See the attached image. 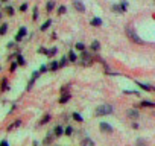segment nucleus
<instances>
[{
	"label": "nucleus",
	"instance_id": "obj_35",
	"mask_svg": "<svg viewBox=\"0 0 155 146\" xmlns=\"http://www.w3.org/2000/svg\"><path fill=\"white\" fill-rule=\"evenodd\" d=\"M120 6H122V11L125 12V11H126V6H128V5H126V2H122V5H120Z\"/></svg>",
	"mask_w": 155,
	"mask_h": 146
},
{
	"label": "nucleus",
	"instance_id": "obj_30",
	"mask_svg": "<svg viewBox=\"0 0 155 146\" xmlns=\"http://www.w3.org/2000/svg\"><path fill=\"white\" fill-rule=\"evenodd\" d=\"M67 61H68V58H65V56L61 58V61H59V67H64V65L67 64Z\"/></svg>",
	"mask_w": 155,
	"mask_h": 146
},
{
	"label": "nucleus",
	"instance_id": "obj_1",
	"mask_svg": "<svg viewBox=\"0 0 155 146\" xmlns=\"http://www.w3.org/2000/svg\"><path fill=\"white\" fill-rule=\"evenodd\" d=\"M113 113V107L111 105H99L96 110H94V116H107V114H111Z\"/></svg>",
	"mask_w": 155,
	"mask_h": 146
},
{
	"label": "nucleus",
	"instance_id": "obj_42",
	"mask_svg": "<svg viewBox=\"0 0 155 146\" xmlns=\"http://www.w3.org/2000/svg\"><path fill=\"white\" fill-rule=\"evenodd\" d=\"M3 2H6V0H3Z\"/></svg>",
	"mask_w": 155,
	"mask_h": 146
},
{
	"label": "nucleus",
	"instance_id": "obj_29",
	"mask_svg": "<svg viewBox=\"0 0 155 146\" xmlns=\"http://www.w3.org/2000/svg\"><path fill=\"white\" fill-rule=\"evenodd\" d=\"M5 11H6V14H8V15H12V14H14V8H12V6H6V9H5Z\"/></svg>",
	"mask_w": 155,
	"mask_h": 146
},
{
	"label": "nucleus",
	"instance_id": "obj_2",
	"mask_svg": "<svg viewBox=\"0 0 155 146\" xmlns=\"http://www.w3.org/2000/svg\"><path fill=\"white\" fill-rule=\"evenodd\" d=\"M81 59H82V61H81V64H82V65H85V67L91 65V64H93V61H94V58H93V56H91L88 52H85V50L82 52V56H81Z\"/></svg>",
	"mask_w": 155,
	"mask_h": 146
},
{
	"label": "nucleus",
	"instance_id": "obj_19",
	"mask_svg": "<svg viewBox=\"0 0 155 146\" xmlns=\"http://www.w3.org/2000/svg\"><path fill=\"white\" fill-rule=\"evenodd\" d=\"M76 58H78V56H76V53H74V52H70V53H68V61L74 62V61H76Z\"/></svg>",
	"mask_w": 155,
	"mask_h": 146
},
{
	"label": "nucleus",
	"instance_id": "obj_25",
	"mask_svg": "<svg viewBox=\"0 0 155 146\" xmlns=\"http://www.w3.org/2000/svg\"><path fill=\"white\" fill-rule=\"evenodd\" d=\"M81 143H82V144H88V146H93V144H94V143H93V140H90V138H84Z\"/></svg>",
	"mask_w": 155,
	"mask_h": 146
},
{
	"label": "nucleus",
	"instance_id": "obj_16",
	"mask_svg": "<svg viewBox=\"0 0 155 146\" xmlns=\"http://www.w3.org/2000/svg\"><path fill=\"white\" fill-rule=\"evenodd\" d=\"M113 11H114L116 14H120V12H123V11H122V6H120V5H113Z\"/></svg>",
	"mask_w": 155,
	"mask_h": 146
},
{
	"label": "nucleus",
	"instance_id": "obj_28",
	"mask_svg": "<svg viewBox=\"0 0 155 146\" xmlns=\"http://www.w3.org/2000/svg\"><path fill=\"white\" fill-rule=\"evenodd\" d=\"M49 120H50V116L47 114V116H44V117L41 119V122H40V125H44V123H47Z\"/></svg>",
	"mask_w": 155,
	"mask_h": 146
},
{
	"label": "nucleus",
	"instance_id": "obj_5",
	"mask_svg": "<svg viewBox=\"0 0 155 146\" xmlns=\"http://www.w3.org/2000/svg\"><path fill=\"white\" fill-rule=\"evenodd\" d=\"M99 128H101V131H102V132H113V126H111V125H108V123H105V122H101Z\"/></svg>",
	"mask_w": 155,
	"mask_h": 146
},
{
	"label": "nucleus",
	"instance_id": "obj_6",
	"mask_svg": "<svg viewBox=\"0 0 155 146\" xmlns=\"http://www.w3.org/2000/svg\"><path fill=\"white\" fill-rule=\"evenodd\" d=\"M25 35H26V28H20V31H18V34L15 35V41H21Z\"/></svg>",
	"mask_w": 155,
	"mask_h": 146
},
{
	"label": "nucleus",
	"instance_id": "obj_36",
	"mask_svg": "<svg viewBox=\"0 0 155 146\" xmlns=\"http://www.w3.org/2000/svg\"><path fill=\"white\" fill-rule=\"evenodd\" d=\"M38 52H40V53H44V55H46V53H47V49H44V47H40V49H38Z\"/></svg>",
	"mask_w": 155,
	"mask_h": 146
},
{
	"label": "nucleus",
	"instance_id": "obj_11",
	"mask_svg": "<svg viewBox=\"0 0 155 146\" xmlns=\"http://www.w3.org/2000/svg\"><path fill=\"white\" fill-rule=\"evenodd\" d=\"M53 8H55V2H53V0H49V2H47V5H46V9H47V12L53 11Z\"/></svg>",
	"mask_w": 155,
	"mask_h": 146
},
{
	"label": "nucleus",
	"instance_id": "obj_34",
	"mask_svg": "<svg viewBox=\"0 0 155 146\" xmlns=\"http://www.w3.org/2000/svg\"><path fill=\"white\" fill-rule=\"evenodd\" d=\"M26 9H28V5H26V3H23V5L20 6V11H21V12H25Z\"/></svg>",
	"mask_w": 155,
	"mask_h": 146
},
{
	"label": "nucleus",
	"instance_id": "obj_39",
	"mask_svg": "<svg viewBox=\"0 0 155 146\" xmlns=\"http://www.w3.org/2000/svg\"><path fill=\"white\" fill-rule=\"evenodd\" d=\"M126 95H134V96H138V93L137 91H125Z\"/></svg>",
	"mask_w": 155,
	"mask_h": 146
},
{
	"label": "nucleus",
	"instance_id": "obj_3",
	"mask_svg": "<svg viewBox=\"0 0 155 146\" xmlns=\"http://www.w3.org/2000/svg\"><path fill=\"white\" fill-rule=\"evenodd\" d=\"M126 34H128V38H129L131 41H134V43H137V44H143V40H141L134 31H131V28H126Z\"/></svg>",
	"mask_w": 155,
	"mask_h": 146
},
{
	"label": "nucleus",
	"instance_id": "obj_14",
	"mask_svg": "<svg viewBox=\"0 0 155 146\" xmlns=\"http://www.w3.org/2000/svg\"><path fill=\"white\" fill-rule=\"evenodd\" d=\"M91 49H93L94 52H97V50L101 49V43H99V41H93V43H91Z\"/></svg>",
	"mask_w": 155,
	"mask_h": 146
},
{
	"label": "nucleus",
	"instance_id": "obj_10",
	"mask_svg": "<svg viewBox=\"0 0 155 146\" xmlns=\"http://www.w3.org/2000/svg\"><path fill=\"white\" fill-rule=\"evenodd\" d=\"M20 125H21V120H15V122H14L12 125H9V126H8V131H12V129H15V128H18Z\"/></svg>",
	"mask_w": 155,
	"mask_h": 146
},
{
	"label": "nucleus",
	"instance_id": "obj_18",
	"mask_svg": "<svg viewBox=\"0 0 155 146\" xmlns=\"http://www.w3.org/2000/svg\"><path fill=\"white\" fill-rule=\"evenodd\" d=\"M17 62H18V65H25L26 64V61H25V58L21 55H17Z\"/></svg>",
	"mask_w": 155,
	"mask_h": 146
},
{
	"label": "nucleus",
	"instance_id": "obj_26",
	"mask_svg": "<svg viewBox=\"0 0 155 146\" xmlns=\"http://www.w3.org/2000/svg\"><path fill=\"white\" fill-rule=\"evenodd\" d=\"M71 117H73L76 122H82V117H81L79 114H78V113H73V116H71Z\"/></svg>",
	"mask_w": 155,
	"mask_h": 146
},
{
	"label": "nucleus",
	"instance_id": "obj_31",
	"mask_svg": "<svg viewBox=\"0 0 155 146\" xmlns=\"http://www.w3.org/2000/svg\"><path fill=\"white\" fill-rule=\"evenodd\" d=\"M65 11H67L65 6H59V8H58V14H65Z\"/></svg>",
	"mask_w": 155,
	"mask_h": 146
},
{
	"label": "nucleus",
	"instance_id": "obj_15",
	"mask_svg": "<svg viewBox=\"0 0 155 146\" xmlns=\"http://www.w3.org/2000/svg\"><path fill=\"white\" fill-rule=\"evenodd\" d=\"M0 88H2L3 91H5V90H9V87H8V79H2V87H0Z\"/></svg>",
	"mask_w": 155,
	"mask_h": 146
},
{
	"label": "nucleus",
	"instance_id": "obj_33",
	"mask_svg": "<svg viewBox=\"0 0 155 146\" xmlns=\"http://www.w3.org/2000/svg\"><path fill=\"white\" fill-rule=\"evenodd\" d=\"M32 18H34V20H37V18H38V9H37V8L34 9V15H32Z\"/></svg>",
	"mask_w": 155,
	"mask_h": 146
},
{
	"label": "nucleus",
	"instance_id": "obj_38",
	"mask_svg": "<svg viewBox=\"0 0 155 146\" xmlns=\"http://www.w3.org/2000/svg\"><path fill=\"white\" fill-rule=\"evenodd\" d=\"M47 68H49V67H47V65H41V68H40V71H41V73H43V71H46V70H47Z\"/></svg>",
	"mask_w": 155,
	"mask_h": 146
},
{
	"label": "nucleus",
	"instance_id": "obj_7",
	"mask_svg": "<svg viewBox=\"0 0 155 146\" xmlns=\"http://www.w3.org/2000/svg\"><path fill=\"white\" fill-rule=\"evenodd\" d=\"M138 116H140V114H138V111H137V110H132V108H131V110H128V117H129V119L137 120V119H138Z\"/></svg>",
	"mask_w": 155,
	"mask_h": 146
},
{
	"label": "nucleus",
	"instance_id": "obj_17",
	"mask_svg": "<svg viewBox=\"0 0 155 146\" xmlns=\"http://www.w3.org/2000/svg\"><path fill=\"white\" fill-rule=\"evenodd\" d=\"M102 25V20L101 18H93L91 20V26H101Z\"/></svg>",
	"mask_w": 155,
	"mask_h": 146
},
{
	"label": "nucleus",
	"instance_id": "obj_13",
	"mask_svg": "<svg viewBox=\"0 0 155 146\" xmlns=\"http://www.w3.org/2000/svg\"><path fill=\"white\" fill-rule=\"evenodd\" d=\"M62 134H64V129H62L61 126H56V128H55V134H53V135H55V137H59V135H62Z\"/></svg>",
	"mask_w": 155,
	"mask_h": 146
},
{
	"label": "nucleus",
	"instance_id": "obj_9",
	"mask_svg": "<svg viewBox=\"0 0 155 146\" xmlns=\"http://www.w3.org/2000/svg\"><path fill=\"white\" fill-rule=\"evenodd\" d=\"M58 68H59V62H58V61H52L50 65H49V70L55 71V70H58Z\"/></svg>",
	"mask_w": 155,
	"mask_h": 146
},
{
	"label": "nucleus",
	"instance_id": "obj_12",
	"mask_svg": "<svg viewBox=\"0 0 155 146\" xmlns=\"http://www.w3.org/2000/svg\"><path fill=\"white\" fill-rule=\"evenodd\" d=\"M137 85L140 87V88H143V90H147V91H150V90H153L150 85H147V84H141V82H137Z\"/></svg>",
	"mask_w": 155,
	"mask_h": 146
},
{
	"label": "nucleus",
	"instance_id": "obj_23",
	"mask_svg": "<svg viewBox=\"0 0 155 146\" xmlns=\"http://www.w3.org/2000/svg\"><path fill=\"white\" fill-rule=\"evenodd\" d=\"M56 52H58V50H56V47H53V49L47 50V53H46V55H47V56H53V55H56Z\"/></svg>",
	"mask_w": 155,
	"mask_h": 146
},
{
	"label": "nucleus",
	"instance_id": "obj_8",
	"mask_svg": "<svg viewBox=\"0 0 155 146\" xmlns=\"http://www.w3.org/2000/svg\"><path fill=\"white\" fill-rule=\"evenodd\" d=\"M70 98H71V96H70L68 93H62V96L59 98V104H65V102H68Z\"/></svg>",
	"mask_w": 155,
	"mask_h": 146
},
{
	"label": "nucleus",
	"instance_id": "obj_21",
	"mask_svg": "<svg viewBox=\"0 0 155 146\" xmlns=\"http://www.w3.org/2000/svg\"><path fill=\"white\" fill-rule=\"evenodd\" d=\"M140 105H141V107H152V108H155V104H152V102H147V101H143Z\"/></svg>",
	"mask_w": 155,
	"mask_h": 146
},
{
	"label": "nucleus",
	"instance_id": "obj_27",
	"mask_svg": "<svg viewBox=\"0 0 155 146\" xmlns=\"http://www.w3.org/2000/svg\"><path fill=\"white\" fill-rule=\"evenodd\" d=\"M50 25H52V20H47V22H46V23H44V25L41 26V31H46V29H47V28H49Z\"/></svg>",
	"mask_w": 155,
	"mask_h": 146
},
{
	"label": "nucleus",
	"instance_id": "obj_4",
	"mask_svg": "<svg viewBox=\"0 0 155 146\" xmlns=\"http://www.w3.org/2000/svg\"><path fill=\"white\" fill-rule=\"evenodd\" d=\"M73 8L78 11V12H84L85 11V6L82 2H79V0H73Z\"/></svg>",
	"mask_w": 155,
	"mask_h": 146
},
{
	"label": "nucleus",
	"instance_id": "obj_32",
	"mask_svg": "<svg viewBox=\"0 0 155 146\" xmlns=\"http://www.w3.org/2000/svg\"><path fill=\"white\" fill-rule=\"evenodd\" d=\"M52 138H53V137H52V135H49V137H46V138H44V141H43V143H44V144L52 143Z\"/></svg>",
	"mask_w": 155,
	"mask_h": 146
},
{
	"label": "nucleus",
	"instance_id": "obj_20",
	"mask_svg": "<svg viewBox=\"0 0 155 146\" xmlns=\"http://www.w3.org/2000/svg\"><path fill=\"white\" fill-rule=\"evenodd\" d=\"M6 31H8V25L5 23V25H2V28H0V35H5Z\"/></svg>",
	"mask_w": 155,
	"mask_h": 146
},
{
	"label": "nucleus",
	"instance_id": "obj_40",
	"mask_svg": "<svg viewBox=\"0 0 155 146\" xmlns=\"http://www.w3.org/2000/svg\"><path fill=\"white\" fill-rule=\"evenodd\" d=\"M0 146H8V141L6 140H2V141H0Z\"/></svg>",
	"mask_w": 155,
	"mask_h": 146
},
{
	"label": "nucleus",
	"instance_id": "obj_37",
	"mask_svg": "<svg viewBox=\"0 0 155 146\" xmlns=\"http://www.w3.org/2000/svg\"><path fill=\"white\" fill-rule=\"evenodd\" d=\"M17 65H18V62H12V65H11V71H14V70L17 68Z\"/></svg>",
	"mask_w": 155,
	"mask_h": 146
},
{
	"label": "nucleus",
	"instance_id": "obj_22",
	"mask_svg": "<svg viewBox=\"0 0 155 146\" xmlns=\"http://www.w3.org/2000/svg\"><path fill=\"white\" fill-rule=\"evenodd\" d=\"M76 49H78V50H81V52H84V50H85L84 43H76Z\"/></svg>",
	"mask_w": 155,
	"mask_h": 146
},
{
	"label": "nucleus",
	"instance_id": "obj_41",
	"mask_svg": "<svg viewBox=\"0 0 155 146\" xmlns=\"http://www.w3.org/2000/svg\"><path fill=\"white\" fill-rule=\"evenodd\" d=\"M0 17H2V14H0Z\"/></svg>",
	"mask_w": 155,
	"mask_h": 146
},
{
	"label": "nucleus",
	"instance_id": "obj_24",
	"mask_svg": "<svg viewBox=\"0 0 155 146\" xmlns=\"http://www.w3.org/2000/svg\"><path fill=\"white\" fill-rule=\"evenodd\" d=\"M64 134H65V135H71V134H73V128H71V126H67V128L64 129Z\"/></svg>",
	"mask_w": 155,
	"mask_h": 146
}]
</instances>
